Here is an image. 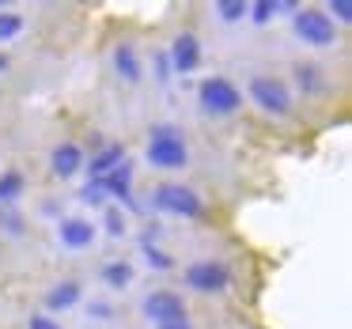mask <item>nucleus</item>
<instances>
[{
    "instance_id": "obj_30",
    "label": "nucleus",
    "mask_w": 352,
    "mask_h": 329,
    "mask_svg": "<svg viewBox=\"0 0 352 329\" xmlns=\"http://www.w3.org/2000/svg\"><path fill=\"white\" fill-rule=\"evenodd\" d=\"M8 69V54H0V72Z\"/></svg>"
},
{
    "instance_id": "obj_25",
    "label": "nucleus",
    "mask_w": 352,
    "mask_h": 329,
    "mask_svg": "<svg viewBox=\"0 0 352 329\" xmlns=\"http://www.w3.org/2000/svg\"><path fill=\"white\" fill-rule=\"evenodd\" d=\"M322 12L329 16V23H333V27L337 23H352V4H349V0H329Z\"/></svg>"
},
{
    "instance_id": "obj_28",
    "label": "nucleus",
    "mask_w": 352,
    "mask_h": 329,
    "mask_svg": "<svg viewBox=\"0 0 352 329\" xmlns=\"http://www.w3.org/2000/svg\"><path fill=\"white\" fill-rule=\"evenodd\" d=\"M170 76H175V72H170V61H167V54H155V80H160V84H167Z\"/></svg>"
},
{
    "instance_id": "obj_27",
    "label": "nucleus",
    "mask_w": 352,
    "mask_h": 329,
    "mask_svg": "<svg viewBox=\"0 0 352 329\" xmlns=\"http://www.w3.org/2000/svg\"><path fill=\"white\" fill-rule=\"evenodd\" d=\"M27 329H61V321L42 310V314H31V318H27Z\"/></svg>"
},
{
    "instance_id": "obj_21",
    "label": "nucleus",
    "mask_w": 352,
    "mask_h": 329,
    "mask_svg": "<svg viewBox=\"0 0 352 329\" xmlns=\"http://www.w3.org/2000/svg\"><path fill=\"white\" fill-rule=\"evenodd\" d=\"M23 27H27V19L19 16V12L4 8V12H0V46H4V42H12V38H19V34H23Z\"/></svg>"
},
{
    "instance_id": "obj_19",
    "label": "nucleus",
    "mask_w": 352,
    "mask_h": 329,
    "mask_svg": "<svg viewBox=\"0 0 352 329\" xmlns=\"http://www.w3.org/2000/svg\"><path fill=\"white\" fill-rule=\"evenodd\" d=\"M102 231H107L110 238H125V235H129V220H125V212L118 205H107V212H102Z\"/></svg>"
},
{
    "instance_id": "obj_24",
    "label": "nucleus",
    "mask_w": 352,
    "mask_h": 329,
    "mask_svg": "<svg viewBox=\"0 0 352 329\" xmlns=\"http://www.w3.org/2000/svg\"><path fill=\"white\" fill-rule=\"evenodd\" d=\"M76 197L84 201V205H91V208H102V205H107V190H102V182H84Z\"/></svg>"
},
{
    "instance_id": "obj_5",
    "label": "nucleus",
    "mask_w": 352,
    "mask_h": 329,
    "mask_svg": "<svg viewBox=\"0 0 352 329\" xmlns=\"http://www.w3.org/2000/svg\"><path fill=\"white\" fill-rule=\"evenodd\" d=\"M197 106L208 117H231L243 110V91L228 76H205L197 84Z\"/></svg>"
},
{
    "instance_id": "obj_1",
    "label": "nucleus",
    "mask_w": 352,
    "mask_h": 329,
    "mask_svg": "<svg viewBox=\"0 0 352 329\" xmlns=\"http://www.w3.org/2000/svg\"><path fill=\"white\" fill-rule=\"evenodd\" d=\"M148 163L155 170H186L190 167V148H186V137L178 125L170 122H155L148 129Z\"/></svg>"
},
{
    "instance_id": "obj_14",
    "label": "nucleus",
    "mask_w": 352,
    "mask_h": 329,
    "mask_svg": "<svg viewBox=\"0 0 352 329\" xmlns=\"http://www.w3.org/2000/svg\"><path fill=\"white\" fill-rule=\"evenodd\" d=\"M114 72H118V80L129 84V87L144 80V65H140V54H137L133 42H118L114 46Z\"/></svg>"
},
{
    "instance_id": "obj_4",
    "label": "nucleus",
    "mask_w": 352,
    "mask_h": 329,
    "mask_svg": "<svg viewBox=\"0 0 352 329\" xmlns=\"http://www.w3.org/2000/svg\"><path fill=\"white\" fill-rule=\"evenodd\" d=\"M246 95H250V102L261 110V114H269V117H288L292 110H296L292 87L284 84L280 76H269V72H258V76H250V84H246Z\"/></svg>"
},
{
    "instance_id": "obj_20",
    "label": "nucleus",
    "mask_w": 352,
    "mask_h": 329,
    "mask_svg": "<svg viewBox=\"0 0 352 329\" xmlns=\"http://www.w3.org/2000/svg\"><path fill=\"white\" fill-rule=\"evenodd\" d=\"M140 258H144V265L155 269V273H170V269H178V261L170 258L167 250H160V246H140Z\"/></svg>"
},
{
    "instance_id": "obj_6",
    "label": "nucleus",
    "mask_w": 352,
    "mask_h": 329,
    "mask_svg": "<svg viewBox=\"0 0 352 329\" xmlns=\"http://www.w3.org/2000/svg\"><path fill=\"white\" fill-rule=\"evenodd\" d=\"M292 27H296V34L303 38V46H311V49L337 46V27L329 23V16L322 8H303V4H299L296 16H292Z\"/></svg>"
},
{
    "instance_id": "obj_12",
    "label": "nucleus",
    "mask_w": 352,
    "mask_h": 329,
    "mask_svg": "<svg viewBox=\"0 0 352 329\" xmlns=\"http://www.w3.org/2000/svg\"><path fill=\"white\" fill-rule=\"evenodd\" d=\"M125 163V144H118V140H110V144L95 148L91 159H84V170H87V182H99V178H107L114 167H122Z\"/></svg>"
},
{
    "instance_id": "obj_13",
    "label": "nucleus",
    "mask_w": 352,
    "mask_h": 329,
    "mask_svg": "<svg viewBox=\"0 0 352 329\" xmlns=\"http://www.w3.org/2000/svg\"><path fill=\"white\" fill-rule=\"evenodd\" d=\"M80 299H84V284L80 280H57L54 288L46 291V314L54 318V314H65V310H72V306H80Z\"/></svg>"
},
{
    "instance_id": "obj_22",
    "label": "nucleus",
    "mask_w": 352,
    "mask_h": 329,
    "mask_svg": "<svg viewBox=\"0 0 352 329\" xmlns=\"http://www.w3.org/2000/svg\"><path fill=\"white\" fill-rule=\"evenodd\" d=\"M0 231H4V235H12V238H19L27 231V216L19 212L16 205L12 208H0Z\"/></svg>"
},
{
    "instance_id": "obj_11",
    "label": "nucleus",
    "mask_w": 352,
    "mask_h": 329,
    "mask_svg": "<svg viewBox=\"0 0 352 329\" xmlns=\"http://www.w3.org/2000/svg\"><path fill=\"white\" fill-rule=\"evenodd\" d=\"M84 148L76 144V140H61V144L50 152V174L61 178V182H69V178H76L80 170H84Z\"/></svg>"
},
{
    "instance_id": "obj_7",
    "label": "nucleus",
    "mask_w": 352,
    "mask_h": 329,
    "mask_svg": "<svg viewBox=\"0 0 352 329\" xmlns=\"http://www.w3.org/2000/svg\"><path fill=\"white\" fill-rule=\"evenodd\" d=\"M140 310H144L148 326H163V321L190 318L182 291H175V288H155V291H148V295H144V303H140Z\"/></svg>"
},
{
    "instance_id": "obj_8",
    "label": "nucleus",
    "mask_w": 352,
    "mask_h": 329,
    "mask_svg": "<svg viewBox=\"0 0 352 329\" xmlns=\"http://www.w3.org/2000/svg\"><path fill=\"white\" fill-rule=\"evenodd\" d=\"M167 61H170V72L182 76V80L190 76V72H197L201 69V38L190 31H178L167 46Z\"/></svg>"
},
{
    "instance_id": "obj_23",
    "label": "nucleus",
    "mask_w": 352,
    "mask_h": 329,
    "mask_svg": "<svg viewBox=\"0 0 352 329\" xmlns=\"http://www.w3.org/2000/svg\"><path fill=\"white\" fill-rule=\"evenodd\" d=\"M246 4H250V0H216L212 12L223 23H239V19H246Z\"/></svg>"
},
{
    "instance_id": "obj_10",
    "label": "nucleus",
    "mask_w": 352,
    "mask_h": 329,
    "mask_svg": "<svg viewBox=\"0 0 352 329\" xmlns=\"http://www.w3.org/2000/svg\"><path fill=\"white\" fill-rule=\"evenodd\" d=\"M95 238H99V227L84 216H61L57 220V242L65 250H91Z\"/></svg>"
},
{
    "instance_id": "obj_9",
    "label": "nucleus",
    "mask_w": 352,
    "mask_h": 329,
    "mask_svg": "<svg viewBox=\"0 0 352 329\" xmlns=\"http://www.w3.org/2000/svg\"><path fill=\"white\" fill-rule=\"evenodd\" d=\"M102 182V190H107V197H114L118 201V208H129V212H144V205L137 201V193H133V163L125 159L122 167H114L107 178H99Z\"/></svg>"
},
{
    "instance_id": "obj_18",
    "label": "nucleus",
    "mask_w": 352,
    "mask_h": 329,
    "mask_svg": "<svg viewBox=\"0 0 352 329\" xmlns=\"http://www.w3.org/2000/svg\"><path fill=\"white\" fill-rule=\"evenodd\" d=\"M276 16H280V4H276V0H254V4H246V19L258 23V27L273 23Z\"/></svg>"
},
{
    "instance_id": "obj_15",
    "label": "nucleus",
    "mask_w": 352,
    "mask_h": 329,
    "mask_svg": "<svg viewBox=\"0 0 352 329\" xmlns=\"http://www.w3.org/2000/svg\"><path fill=\"white\" fill-rule=\"evenodd\" d=\"M292 80H296V87L307 95V99H314V95L326 91V72H322L314 61H296L292 65Z\"/></svg>"
},
{
    "instance_id": "obj_3",
    "label": "nucleus",
    "mask_w": 352,
    "mask_h": 329,
    "mask_svg": "<svg viewBox=\"0 0 352 329\" xmlns=\"http://www.w3.org/2000/svg\"><path fill=\"white\" fill-rule=\"evenodd\" d=\"M182 284L193 295H223V291L235 284V273H231V265L220 258H193L190 265L182 269Z\"/></svg>"
},
{
    "instance_id": "obj_17",
    "label": "nucleus",
    "mask_w": 352,
    "mask_h": 329,
    "mask_svg": "<svg viewBox=\"0 0 352 329\" xmlns=\"http://www.w3.org/2000/svg\"><path fill=\"white\" fill-rule=\"evenodd\" d=\"M27 193L23 170H0V208H12Z\"/></svg>"
},
{
    "instance_id": "obj_26",
    "label": "nucleus",
    "mask_w": 352,
    "mask_h": 329,
    "mask_svg": "<svg viewBox=\"0 0 352 329\" xmlns=\"http://www.w3.org/2000/svg\"><path fill=\"white\" fill-rule=\"evenodd\" d=\"M87 318H95V321H114L118 310H114V303H107V299H91V303H87Z\"/></svg>"
},
{
    "instance_id": "obj_29",
    "label": "nucleus",
    "mask_w": 352,
    "mask_h": 329,
    "mask_svg": "<svg viewBox=\"0 0 352 329\" xmlns=\"http://www.w3.org/2000/svg\"><path fill=\"white\" fill-rule=\"evenodd\" d=\"M152 329H193L190 318H178V321H163V326H152Z\"/></svg>"
},
{
    "instance_id": "obj_16",
    "label": "nucleus",
    "mask_w": 352,
    "mask_h": 329,
    "mask_svg": "<svg viewBox=\"0 0 352 329\" xmlns=\"http://www.w3.org/2000/svg\"><path fill=\"white\" fill-rule=\"evenodd\" d=\"M133 276H137V269H133L129 258H110L107 265L99 269L102 288H110V291H125V288L133 284Z\"/></svg>"
},
{
    "instance_id": "obj_2",
    "label": "nucleus",
    "mask_w": 352,
    "mask_h": 329,
    "mask_svg": "<svg viewBox=\"0 0 352 329\" xmlns=\"http://www.w3.org/2000/svg\"><path fill=\"white\" fill-rule=\"evenodd\" d=\"M144 208H155V212L175 216V220H201L205 216V197L182 182H160V185H152Z\"/></svg>"
}]
</instances>
